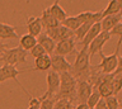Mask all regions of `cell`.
Returning a JSON list of instances; mask_svg holds the SVG:
<instances>
[{"label": "cell", "instance_id": "6da1fadb", "mask_svg": "<svg viewBox=\"0 0 122 109\" xmlns=\"http://www.w3.org/2000/svg\"><path fill=\"white\" fill-rule=\"evenodd\" d=\"M71 75L76 80H86L89 81L92 75V66H90V56L88 48L83 47L78 53H76L75 61L72 63Z\"/></svg>", "mask_w": 122, "mask_h": 109}, {"label": "cell", "instance_id": "7a4b0ae2", "mask_svg": "<svg viewBox=\"0 0 122 109\" xmlns=\"http://www.w3.org/2000/svg\"><path fill=\"white\" fill-rule=\"evenodd\" d=\"M60 90L55 99H67L72 103L76 99V84H78L76 79L71 75V72H64L60 75Z\"/></svg>", "mask_w": 122, "mask_h": 109}, {"label": "cell", "instance_id": "3957f363", "mask_svg": "<svg viewBox=\"0 0 122 109\" xmlns=\"http://www.w3.org/2000/svg\"><path fill=\"white\" fill-rule=\"evenodd\" d=\"M27 55L28 52L24 51L22 47H13L8 48V50L3 53L0 57V61L3 62V65H11L17 67L19 63H25L27 62Z\"/></svg>", "mask_w": 122, "mask_h": 109}, {"label": "cell", "instance_id": "277c9868", "mask_svg": "<svg viewBox=\"0 0 122 109\" xmlns=\"http://www.w3.org/2000/svg\"><path fill=\"white\" fill-rule=\"evenodd\" d=\"M25 71H32V69H29V70H18L15 66H11V65H1L0 66V84H3V82H5L8 80H14L15 82H17V85L20 86V89L27 94V96L30 98L32 95L27 91L25 88L18 81V79H17L18 75H20L22 72H25Z\"/></svg>", "mask_w": 122, "mask_h": 109}, {"label": "cell", "instance_id": "5b68a950", "mask_svg": "<svg viewBox=\"0 0 122 109\" xmlns=\"http://www.w3.org/2000/svg\"><path fill=\"white\" fill-rule=\"evenodd\" d=\"M101 56V63L98 66H93L94 70H101L102 74H113L117 70V65H118V52H114L113 55L106 56L104 53L99 52L98 53Z\"/></svg>", "mask_w": 122, "mask_h": 109}, {"label": "cell", "instance_id": "8992f818", "mask_svg": "<svg viewBox=\"0 0 122 109\" xmlns=\"http://www.w3.org/2000/svg\"><path fill=\"white\" fill-rule=\"evenodd\" d=\"M46 84H47V90H46V93L40 98V100H43L46 98H55L57 95V93H59V90H60V84H61L60 74H57L52 70L47 71V75H46Z\"/></svg>", "mask_w": 122, "mask_h": 109}, {"label": "cell", "instance_id": "52a82bcc", "mask_svg": "<svg viewBox=\"0 0 122 109\" xmlns=\"http://www.w3.org/2000/svg\"><path fill=\"white\" fill-rule=\"evenodd\" d=\"M72 65L65 58V56L60 55H51V70L57 74H64V72H71Z\"/></svg>", "mask_w": 122, "mask_h": 109}, {"label": "cell", "instance_id": "ba28073f", "mask_svg": "<svg viewBox=\"0 0 122 109\" xmlns=\"http://www.w3.org/2000/svg\"><path fill=\"white\" fill-rule=\"evenodd\" d=\"M109 39H111V33H109V32H103V31H102L101 33H99L98 37L89 44V47H88L90 60L94 57L95 53H99V52L103 51V47H104V44L108 42Z\"/></svg>", "mask_w": 122, "mask_h": 109}, {"label": "cell", "instance_id": "9c48e42d", "mask_svg": "<svg viewBox=\"0 0 122 109\" xmlns=\"http://www.w3.org/2000/svg\"><path fill=\"white\" fill-rule=\"evenodd\" d=\"M46 34H47L48 37H51L56 43H59V42H61V41L72 38V37H74V32H71L70 29H67L66 27H64L62 24H60L59 27L46 31Z\"/></svg>", "mask_w": 122, "mask_h": 109}, {"label": "cell", "instance_id": "30bf717a", "mask_svg": "<svg viewBox=\"0 0 122 109\" xmlns=\"http://www.w3.org/2000/svg\"><path fill=\"white\" fill-rule=\"evenodd\" d=\"M78 81V80H76ZM92 91H93V85L86 80H79L76 84V99L80 103H86L88 98L90 96Z\"/></svg>", "mask_w": 122, "mask_h": 109}, {"label": "cell", "instance_id": "8fae6325", "mask_svg": "<svg viewBox=\"0 0 122 109\" xmlns=\"http://www.w3.org/2000/svg\"><path fill=\"white\" fill-rule=\"evenodd\" d=\"M75 46H76V41L74 38H69L65 41L56 43V48H55V55H60V56H67L71 55L72 52H75Z\"/></svg>", "mask_w": 122, "mask_h": 109}, {"label": "cell", "instance_id": "7c38bea8", "mask_svg": "<svg viewBox=\"0 0 122 109\" xmlns=\"http://www.w3.org/2000/svg\"><path fill=\"white\" fill-rule=\"evenodd\" d=\"M27 29H28V34L37 37L42 34V29H43V24H42L41 17H28L27 18Z\"/></svg>", "mask_w": 122, "mask_h": 109}, {"label": "cell", "instance_id": "4fadbf2b", "mask_svg": "<svg viewBox=\"0 0 122 109\" xmlns=\"http://www.w3.org/2000/svg\"><path fill=\"white\" fill-rule=\"evenodd\" d=\"M78 19L80 20L81 24H95V23H101L102 20V12H83L79 13Z\"/></svg>", "mask_w": 122, "mask_h": 109}, {"label": "cell", "instance_id": "5bb4252c", "mask_svg": "<svg viewBox=\"0 0 122 109\" xmlns=\"http://www.w3.org/2000/svg\"><path fill=\"white\" fill-rule=\"evenodd\" d=\"M121 18H122V17L120 15V14H114V15H107V17H104V18H102V20H101L102 31H103V32H111L118 23H121Z\"/></svg>", "mask_w": 122, "mask_h": 109}, {"label": "cell", "instance_id": "9a60e30c", "mask_svg": "<svg viewBox=\"0 0 122 109\" xmlns=\"http://www.w3.org/2000/svg\"><path fill=\"white\" fill-rule=\"evenodd\" d=\"M37 42L45 48V51L47 55H50V56H51V53L53 55L55 48H56V42L51 38V37H48L46 33H42V34H40L37 37Z\"/></svg>", "mask_w": 122, "mask_h": 109}, {"label": "cell", "instance_id": "2e32d148", "mask_svg": "<svg viewBox=\"0 0 122 109\" xmlns=\"http://www.w3.org/2000/svg\"><path fill=\"white\" fill-rule=\"evenodd\" d=\"M51 69V56L43 55L41 57L34 60V67L32 71H41V72H47Z\"/></svg>", "mask_w": 122, "mask_h": 109}, {"label": "cell", "instance_id": "e0dca14e", "mask_svg": "<svg viewBox=\"0 0 122 109\" xmlns=\"http://www.w3.org/2000/svg\"><path fill=\"white\" fill-rule=\"evenodd\" d=\"M41 20H42V24H43V28H46V31L52 29V28H56V27H59V25L61 24L60 22L48 12V9H45L43 12H42Z\"/></svg>", "mask_w": 122, "mask_h": 109}, {"label": "cell", "instance_id": "ac0fdd59", "mask_svg": "<svg viewBox=\"0 0 122 109\" xmlns=\"http://www.w3.org/2000/svg\"><path fill=\"white\" fill-rule=\"evenodd\" d=\"M102 32V25H101V23H95V24H93L90 27V29H89V32L86 33V36L84 37V39L81 41V44H83V47H85V48H88L89 47V44L93 42V41L98 37V34Z\"/></svg>", "mask_w": 122, "mask_h": 109}, {"label": "cell", "instance_id": "d6986e66", "mask_svg": "<svg viewBox=\"0 0 122 109\" xmlns=\"http://www.w3.org/2000/svg\"><path fill=\"white\" fill-rule=\"evenodd\" d=\"M18 38L17 27L0 23V39H15Z\"/></svg>", "mask_w": 122, "mask_h": 109}, {"label": "cell", "instance_id": "ffe728a7", "mask_svg": "<svg viewBox=\"0 0 122 109\" xmlns=\"http://www.w3.org/2000/svg\"><path fill=\"white\" fill-rule=\"evenodd\" d=\"M59 3H60V0H55L53 4L48 8V12L51 13L52 15L60 22V23H62V22L67 18V14H66V12H65L64 8H61V5L59 4Z\"/></svg>", "mask_w": 122, "mask_h": 109}, {"label": "cell", "instance_id": "44dd1931", "mask_svg": "<svg viewBox=\"0 0 122 109\" xmlns=\"http://www.w3.org/2000/svg\"><path fill=\"white\" fill-rule=\"evenodd\" d=\"M38 42H37V38L30 34H24L19 38V47H22L24 51H30L32 48L36 46Z\"/></svg>", "mask_w": 122, "mask_h": 109}, {"label": "cell", "instance_id": "7402d4cb", "mask_svg": "<svg viewBox=\"0 0 122 109\" xmlns=\"http://www.w3.org/2000/svg\"><path fill=\"white\" fill-rule=\"evenodd\" d=\"M120 13H121V9H120L117 0H109L107 8L102 12V17L104 18L107 15H114V14H120Z\"/></svg>", "mask_w": 122, "mask_h": 109}, {"label": "cell", "instance_id": "603a6c76", "mask_svg": "<svg viewBox=\"0 0 122 109\" xmlns=\"http://www.w3.org/2000/svg\"><path fill=\"white\" fill-rule=\"evenodd\" d=\"M61 24H62L64 27H66L67 29H70L71 32H75L76 29H78L80 25H81L80 20L78 19V17H67Z\"/></svg>", "mask_w": 122, "mask_h": 109}, {"label": "cell", "instance_id": "cb8c5ba5", "mask_svg": "<svg viewBox=\"0 0 122 109\" xmlns=\"http://www.w3.org/2000/svg\"><path fill=\"white\" fill-rule=\"evenodd\" d=\"M113 75V94L117 95L122 90V71H114Z\"/></svg>", "mask_w": 122, "mask_h": 109}, {"label": "cell", "instance_id": "d4e9b609", "mask_svg": "<svg viewBox=\"0 0 122 109\" xmlns=\"http://www.w3.org/2000/svg\"><path fill=\"white\" fill-rule=\"evenodd\" d=\"M109 33H111V37H118V41H117V44H116V51L114 52H118V53H120V48H121V44H122V23H118Z\"/></svg>", "mask_w": 122, "mask_h": 109}, {"label": "cell", "instance_id": "484cf974", "mask_svg": "<svg viewBox=\"0 0 122 109\" xmlns=\"http://www.w3.org/2000/svg\"><path fill=\"white\" fill-rule=\"evenodd\" d=\"M92 25H93V24H81V25H80V27L74 32L75 41H79V42H81V41L84 39V37L86 36V33L89 32V29H90Z\"/></svg>", "mask_w": 122, "mask_h": 109}, {"label": "cell", "instance_id": "4316f807", "mask_svg": "<svg viewBox=\"0 0 122 109\" xmlns=\"http://www.w3.org/2000/svg\"><path fill=\"white\" fill-rule=\"evenodd\" d=\"M101 99H102V96H101V94H99V91L97 89H93L90 96L88 98V100H86L88 107H89V108H95V105L99 103V100H101Z\"/></svg>", "mask_w": 122, "mask_h": 109}, {"label": "cell", "instance_id": "83f0119b", "mask_svg": "<svg viewBox=\"0 0 122 109\" xmlns=\"http://www.w3.org/2000/svg\"><path fill=\"white\" fill-rule=\"evenodd\" d=\"M53 109H74L72 108V103L67 99H59L56 100Z\"/></svg>", "mask_w": 122, "mask_h": 109}, {"label": "cell", "instance_id": "f1b7e54d", "mask_svg": "<svg viewBox=\"0 0 122 109\" xmlns=\"http://www.w3.org/2000/svg\"><path fill=\"white\" fill-rule=\"evenodd\" d=\"M108 109H120V101L117 99V95H112L104 99Z\"/></svg>", "mask_w": 122, "mask_h": 109}, {"label": "cell", "instance_id": "f546056e", "mask_svg": "<svg viewBox=\"0 0 122 109\" xmlns=\"http://www.w3.org/2000/svg\"><path fill=\"white\" fill-rule=\"evenodd\" d=\"M43 55H47V53H46L45 48L42 47L40 43H37L36 46H34L32 50H30V56H32V57H34V60L38 58V57H41V56H43Z\"/></svg>", "mask_w": 122, "mask_h": 109}, {"label": "cell", "instance_id": "4dcf8cb0", "mask_svg": "<svg viewBox=\"0 0 122 109\" xmlns=\"http://www.w3.org/2000/svg\"><path fill=\"white\" fill-rule=\"evenodd\" d=\"M56 103L55 98H46V99L41 100V107L40 109H53V105Z\"/></svg>", "mask_w": 122, "mask_h": 109}, {"label": "cell", "instance_id": "1f68e13d", "mask_svg": "<svg viewBox=\"0 0 122 109\" xmlns=\"http://www.w3.org/2000/svg\"><path fill=\"white\" fill-rule=\"evenodd\" d=\"M41 107V100L40 98H36V96H30L29 98V105L27 109H40Z\"/></svg>", "mask_w": 122, "mask_h": 109}, {"label": "cell", "instance_id": "d6a6232c", "mask_svg": "<svg viewBox=\"0 0 122 109\" xmlns=\"http://www.w3.org/2000/svg\"><path fill=\"white\" fill-rule=\"evenodd\" d=\"M94 109H108V107H107V104H106L104 99H101V100H99V103L95 105V108H94Z\"/></svg>", "mask_w": 122, "mask_h": 109}, {"label": "cell", "instance_id": "836d02e7", "mask_svg": "<svg viewBox=\"0 0 122 109\" xmlns=\"http://www.w3.org/2000/svg\"><path fill=\"white\" fill-rule=\"evenodd\" d=\"M6 50H8V46H6V44H5V43H0V57H1L3 53H4Z\"/></svg>", "mask_w": 122, "mask_h": 109}, {"label": "cell", "instance_id": "e575fe53", "mask_svg": "<svg viewBox=\"0 0 122 109\" xmlns=\"http://www.w3.org/2000/svg\"><path fill=\"white\" fill-rule=\"evenodd\" d=\"M75 109H90V108L88 107V104H86V103H80Z\"/></svg>", "mask_w": 122, "mask_h": 109}, {"label": "cell", "instance_id": "d590c367", "mask_svg": "<svg viewBox=\"0 0 122 109\" xmlns=\"http://www.w3.org/2000/svg\"><path fill=\"white\" fill-rule=\"evenodd\" d=\"M117 3H118V5H120V9L122 10V0H117Z\"/></svg>", "mask_w": 122, "mask_h": 109}, {"label": "cell", "instance_id": "8d00e7d4", "mask_svg": "<svg viewBox=\"0 0 122 109\" xmlns=\"http://www.w3.org/2000/svg\"><path fill=\"white\" fill-rule=\"evenodd\" d=\"M120 15H121V17H122V10H121V13H120Z\"/></svg>", "mask_w": 122, "mask_h": 109}, {"label": "cell", "instance_id": "74e56055", "mask_svg": "<svg viewBox=\"0 0 122 109\" xmlns=\"http://www.w3.org/2000/svg\"><path fill=\"white\" fill-rule=\"evenodd\" d=\"M90 109H94V108H90Z\"/></svg>", "mask_w": 122, "mask_h": 109}, {"label": "cell", "instance_id": "f35d334b", "mask_svg": "<svg viewBox=\"0 0 122 109\" xmlns=\"http://www.w3.org/2000/svg\"><path fill=\"white\" fill-rule=\"evenodd\" d=\"M120 109H122V108H120Z\"/></svg>", "mask_w": 122, "mask_h": 109}]
</instances>
